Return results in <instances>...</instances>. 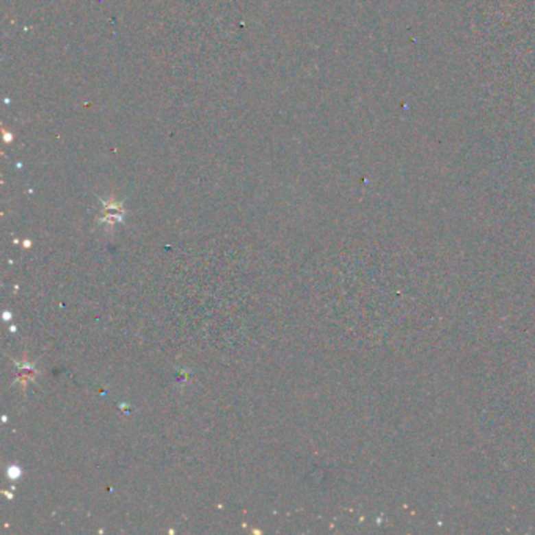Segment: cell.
Listing matches in <instances>:
<instances>
[]
</instances>
